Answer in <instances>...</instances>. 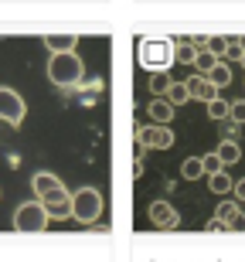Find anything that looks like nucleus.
Returning a JSON list of instances; mask_svg holds the SVG:
<instances>
[{"label": "nucleus", "mask_w": 245, "mask_h": 262, "mask_svg": "<svg viewBox=\"0 0 245 262\" xmlns=\"http://www.w3.org/2000/svg\"><path fill=\"white\" fill-rule=\"evenodd\" d=\"M191 61H194V45L187 38L174 41V65H191Z\"/></svg>", "instance_id": "17"}, {"label": "nucleus", "mask_w": 245, "mask_h": 262, "mask_svg": "<svg viewBox=\"0 0 245 262\" xmlns=\"http://www.w3.org/2000/svg\"><path fill=\"white\" fill-rule=\"evenodd\" d=\"M208 187H211V194H228L232 191V177H228L225 167L215 170V174H208Z\"/></svg>", "instance_id": "15"}, {"label": "nucleus", "mask_w": 245, "mask_h": 262, "mask_svg": "<svg viewBox=\"0 0 245 262\" xmlns=\"http://www.w3.org/2000/svg\"><path fill=\"white\" fill-rule=\"evenodd\" d=\"M208 78H211V85H218V89H225L228 82H232V68L225 65V58H218V65L208 72Z\"/></svg>", "instance_id": "18"}, {"label": "nucleus", "mask_w": 245, "mask_h": 262, "mask_svg": "<svg viewBox=\"0 0 245 262\" xmlns=\"http://www.w3.org/2000/svg\"><path fill=\"white\" fill-rule=\"evenodd\" d=\"M245 51H242V45H238V38H225V51H221V58H228V61H238Z\"/></svg>", "instance_id": "24"}, {"label": "nucleus", "mask_w": 245, "mask_h": 262, "mask_svg": "<svg viewBox=\"0 0 245 262\" xmlns=\"http://www.w3.org/2000/svg\"><path fill=\"white\" fill-rule=\"evenodd\" d=\"M140 146H147V150H170L177 143L174 140V129L170 126H160V123H150V126L140 129Z\"/></svg>", "instance_id": "6"}, {"label": "nucleus", "mask_w": 245, "mask_h": 262, "mask_svg": "<svg viewBox=\"0 0 245 262\" xmlns=\"http://www.w3.org/2000/svg\"><path fill=\"white\" fill-rule=\"evenodd\" d=\"M24 116H28V102H24V96H20L17 89L0 85V123H7V126L17 129L20 123H24Z\"/></svg>", "instance_id": "4"}, {"label": "nucleus", "mask_w": 245, "mask_h": 262, "mask_svg": "<svg viewBox=\"0 0 245 262\" xmlns=\"http://www.w3.org/2000/svg\"><path fill=\"white\" fill-rule=\"evenodd\" d=\"M205 106H208V116H211V119H228V102H225V99H221V96L208 99Z\"/></svg>", "instance_id": "21"}, {"label": "nucleus", "mask_w": 245, "mask_h": 262, "mask_svg": "<svg viewBox=\"0 0 245 262\" xmlns=\"http://www.w3.org/2000/svg\"><path fill=\"white\" fill-rule=\"evenodd\" d=\"M201 174H205V167H201V157H187L184 164H181V177H184V181H197Z\"/></svg>", "instance_id": "19"}, {"label": "nucleus", "mask_w": 245, "mask_h": 262, "mask_svg": "<svg viewBox=\"0 0 245 262\" xmlns=\"http://www.w3.org/2000/svg\"><path fill=\"white\" fill-rule=\"evenodd\" d=\"M205 48L221 58V51H225V34H211V38H205Z\"/></svg>", "instance_id": "25"}, {"label": "nucleus", "mask_w": 245, "mask_h": 262, "mask_svg": "<svg viewBox=\"0 0 245 262\" xmlns=\"http://www.w3.org/2000/svg\"><path fill=\"white\" fill-rule=\"evenodd\" d=\"M170 82H174V78L167 75V72H150V92H153V96H164Z\"/></svg>", "instance_id": "20"}, {"label": "nucleus", "mask_w": 245, "mask_h": 262, "mask_svg": "<svg viewBox=\"0 0 245 262\" xmlns=\"http://www.w3.org/2000/svg\"><path fill=\"white\" fill-rule=\"evenodd\" d=\"M232 191H235V198H245V181H232Z\"/></svg>", "instance_id": "28"}, {"label": "nucleus", "mask_w": 245, "mask_h": 262, "mask_svg": "<svg viewBox=\"0 0 245 262\" xmlns=\"http://www.w3.org/2000/svg\"><path fill=\"white\" fill-rule=\"evenodd\" d=\"M48 222L51 218L44 214L41 201H28V204H20L17 211H14V228H17V232H44Z\"/></svg>", "instance_id": "5"}, {"label": "nucleus", "mask_w": 245, "mask_h": 262, "mask_svg": "<svg viewBox=\"0 0 245 262\" xmlns=\"http://www.w3.org/2000/svg\"><path fill=\"white\" fill-rule=\"evenodd\" d=\"M238 211V204L235 201H221L215 208V222H221V225H228V218H232V214Z\"/></svg>", "instance_id": "22"}, {"label": "nucleus", "mask_w": 245, "mask_h": 262, "mask_svg": "<svg viewBox=\"0 0 245 262\" xmlns=\"http://www.w3.org/2000/svg\"><path fill=\"white\" fill-rule=\"evenodd\" d=\"M147 214H150V222L157 225V228H164V232H174L177 225H181L177 208H174V204H167V201H153L147 208Z\"/></svg>", "instance_id": "8"}, {"label": "nucleus", "mask_w": 245, "mask_h": 262, "mask_svg": "<svg viewBox=\"0 0 245 262\" xmlns=\"http://www.w3.org/2000/svg\"><path fill=\"white\" fill-rule=\"evenodd\" d=\"M79 45V34H44V48L51 55H58V51H75Z\"/></svg>", "instance_id": "11"}, {"label": "nucleus", "mask_w": 245, "mask_h": 262, "mask_svg": "<svg viewBox=\"0 0 245 262\" xmlns=\"http://www.w3.org/2000/svg\"><path fill=\"white\" fill-rule=\"evenodd\" d=\"M174 113H177V109L170 106V102H167L164 96H157V99H153V102L147 106V116L153 119V123H160V126H170V119H174Z\"/></svg>", "instance_id": "10"}, {"label": "nucleus", "mask_w": 245, "mask_h": 262, "mask_svg": "<svg viewBox=\"0 0 245 262\" xmlns=\"http://www.w3.org/2000/svg\"><path fill=\"white\" fill-rule=\"evenodd\" d=\"M31 187H34V194H48V191H55V187H61L58 174H51V170H38L34 174V181H31Z\"/></svg>", "instance_id": "12"}, {"label": "nucleus", "mask_w": 245, "mask_h": 262, "mask_svg": "<svg viewBox=\"0 0 245 262\" xmlns=\"http://www.w3.org/2000/svg\"><path fill=\"white\" fill-rule=\"evenodd\" d=\"M225 228H232V232H245V214H242V211H235L232 218H228Z\"/></svg>", "instance_id": "27"}, {"label": "nucleus", "mask_w": 245, "mask_h": 262, "mask_svg": "<svg viewBox=\"0 0 245 262\" xmlns=\"http://www.w3.org/2000/svg\"><path fill=\"white\" fill-rule=\"evenodd\" d=\"M191 65H194L197 75H208V72L218 65V55H211L208 48H201V51H194V61H191Z\"/></svg>", "instance_id": "16"}, {"label": "nucleus", "mask_w": 245, "mask_h": 262, "mask_svg": "<svg viewBox=\"0 0 245 262\" xmlns=\"http://www.w3.org/2000/svg\"><path fill=\"white\" fill-rule=\"evenodd\" d=\"M184 85H187V92H191V99H201V102H208V99L218 96V85H211V78H208V75H197V72L187 78Z\"/></svg>", "instance_id": "9"}, {"label": "nucleus", "mask_w": 245, "mask_h": 262, "mask_svg": "<svg viewBox=\"0 0 245 262\" xmlns=\"http://www.w3.org/2000/svg\"><path fill=\"white\" fill-rule=\"evenodd\" d=\"M201 167H205V174H215V170H221V160H218V154H208V157H201Z\"/></svg>", "instance_id": "26"}, {"label": "nucleus", "mask_w": 245, "mask_h": 262, "mask_svg": "<svg viewBox=\"0 0 245 262\" xmlns=\"http://www.w3.org/2000/svg\"><path fill=\"white\" fill-rule=\"evenodd\" d=\"M215 154H218V160L228 167V164H238V160H242V146H238L235 140H225V143H218Z\"/></svg>", "instance_id": "13"}, {"label": "nucleus", "mask_w": 245, "mask_h": 262, "mask_svg": "<svg viewBox=\"0 0 245 262\" xmlns=\"http://www.w3.org/2000/svg\"><path fill=\"white\" fill-rule=\"evenodd\" d=\"M69 214L82 225L99 222V214H102V194H99L96 187H79V191L72 194V211Z\"/></svg>", "instance_id": "3"}, {"label": "nucleus", "mask_w": 245, "mask_h": 262, "mask_svg": "<svg viewBox=\"0 0 245 262\" xmlns=\"http://www.w3.org/2000/svg\"><path fill=\"white\" fill-rule=\"evenodd\" d=\"M238 61H242V65H245V55H242V58H238Z\"/></svg>", "instance_id": "30"}, {"label": "nucleus", "mask_w": 245, "mask_h": 262, "mask_svg": "<svg viewBox=\"0 0 245 262\" xmlns=\"http://www.w3.org/2000/svg\"><path fill=\"white\" fill-rule=\"evenodd\" d=\"M164 99L177 109V106H184V102H191V92H187L184 82H170V85H167V92H164Z\"/></svg>", "instance_id": "14"}, {"label": "nucleus", "mask_w": 245, "mask_h": 262, "mask_svg": "<svg viewBox=\"0 0 245 262\" xmlns=\"http://www.w3.org/2000/svg\"><path fill=\"white\" fill-rule=\"evenodd\" d=\"M48 78H51V85H58V89H79L82 78H85V65H82V58L75 51H58L48 61Z\"/></svg>", "instance_id": "1"}, {"label": "nucleus", "mask_w": 245, "mask_h": 262, "mask_svg": "<svg viewBox=\"0 0 245 262\" xmlns=\"http://www.w3.org/2000/svg\"><path fill=\"white\" fill-rule=\"evenodd\" d=\"M238 45H242V51H245V34H242V38H238Z\"/></svg>", "instance_id": "29"}, {"label": "nucleus", "mask_w": 245, "mask_h": 262, "mask_svg": "<svg viewBox=\"0 0 245 262\" xmlns=\"http://www.w3.org/2000/svg\"><path fill=\"white\" fill-rule=\"evenodd\" d=\"M137 58H140V68H147V72H167L174 65V41L170 38H143L137 48Z\"/></svg>", "instance_id": "2"}, {"label": "nucleus", "mask_w": 245, "mask_h": 262, "mask_svg": "<svg viewBox=\"0 0 245 262\" xmlns=\"http://www.w3.org/2000/svg\"><path fill=\"white\" fill-rule=\"evenodd\" d=\"M228 119H232L235 126H245V99H238V102H228Z\"/></svg>", "instance_id": "23"}, {"label": "nucleus", "mask_w": 245, "mask_h": 262, "mask_svg": "<svg viewBox=\"0 0 245 262\" xmlns=\"http://www.w3.org/2000/svg\"><path fill=\"white\" fill-rule=\"evenodd\" d=\"M41 208H44V214L48 218H69V211H72V194L65 191V184L61 187H55V191H48V194H41Z\"/></svg>", "instance_id": "7"}]
</instances>
